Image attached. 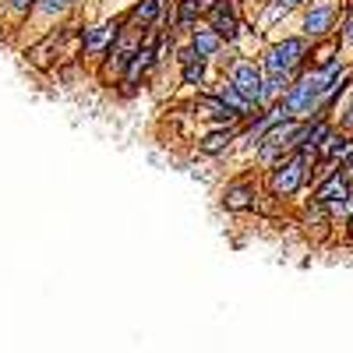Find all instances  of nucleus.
<instances>
[{
	"mask_svg": "<svg viewBox=\"0 0 353 353\" xmlns=\"http://www.w3.org/2000/svg\"><path fill=\"white\" fill-rule=\"evenodd\" d=\"M279 103H283L286 117H297V121H314L318 106H321V81H318V74H304L297 85H286V92H283Z\"/></svg>",
	"mask_w": 353,
	"mask_h": 353,
	"instance_id": "1",
	"label": "nucleus"
},
{
	"mask_svg": "<svg viewBox=\"0 0 353 353\" xmlns=\"http://www.w3.org/2000/svg\"><path fill=\"white\" fill-rule=\"evenodd\" d=\"M314 159V149H293V156L290 159H279L276 163V170H272V194H279V198H286V194H293L301 184H304V173H307V163Z\"/></svg>",
	"mask_w": 353,
	"mask_h": 353,
	"instance_id": "2",
	"label": "nucleus"
},
{
	"mask_svg": "<svg viewBox=\"0 0 353 353\" xmlns=\"http://www.w3.org/2000/svg\"><path fill=\"white\" fill-rule=\"evenodd\" d=\"M307 57V43L304 39H283L276 43L261 61V74H293Z\"/></svg>",
	"mask_w": 353,
	"mask_h": 353,
	"instance_id": "3",
	"label": "nucleus"
},
{
	"mask_svg": "<svg viewBox=\"0 0 353 353\" xmlns=\"http://www.w3.org/2000/svg\"><path fill=\"white\" fill-rule=\"evenodd\" d=\"M205 14H209V28L226 39V43H237L241 36V18H237V0H212L209 8H205Z\"/></svg>",
	"mask_w": 353,
	"mask_h": 353,
	"instance_id": "4",
	"label": "nucleus"
},
{
	"mask_svg": "<svg viewBox=\"0 0 353 353\" xmlns=\"http://www.w3.org/2000/svg\"><path fill=\"white\" fill-rule=\"evenodd\" d=\"M159 57H163V46H156V39H145V43L134 50V57L128 61V68H124V85H128V88L138 85V78H145V74L159 64Z\"/></svg>",
	"mask_w": 353,
	"mask_h": 353,
	"instance_id": "5",
	"label": "nucleus"
},
{
	"mask_svg": "<svg viewBox=\"0 0 353 353\" xmlns=\"http://www.w3.org/2000/svg\"><path fill=\"white\" fill-rule=\"evenodd\" d=\"M230 85L244 92L254 106H258V96H261V68H254L251 61H237L230 68Z\"/></svg>",
	"mask_w": 353,
	"mask_h": 353,
	"instance_id": "6",
	"label": "nucleus"
},
{
	"mask_svg": "<svg viewBox=\"0 0 353 353\" xmlns=\"http://www.w3.org/2000/svg\"><path fill=\"white\" fill-rule=\"evenodd\" d=\"M332 25H336V8L332 4H318L304 14V32L307 36H325Z\"/></svg>",
	"mask_w": 353,
	"mask_h": 353,
	"instance_id": "7",
	"label": "nucleus"
},
{
	"mask_svg": "<svg viewBox=\"0 0 353 353\" xmlns=\"http://www.w3.org/2000/svg\"><path fill=\"white\" fill-rule=\"evenodd\" d=\"M346 198H350V181L339 173V176H329V184L318 191V198H314V201H318V205H332V209L339 212L343 205H346Z\"/></svg>",
	"mask_w": 353,
	"mask_h": 353,
	"instance_id": "8",
	"label": "nucleus"
},
{
	"mask_svg": "<svg viewBox=\"0 0 353 353\" xmlns=\"http://www.w3.org/2000/svg\"><path fill=\"white\" fill-rule=\"evenodd\" d=\"M219 103L233 113V117H237V121H248V117H251V110H254V103L244 96V92H237V88H233L230 81L219 88Z\"/></svg>",
	"mask_w": 353,
	"mask_h": 353,
	"instance_id": "9",
	"label": "nucleus"
},
{
	"mask_svg": "<svg viewBox=\"0 0 353 353\" xmlns=\"http://www.w3.org/2000/svg\"><path fill=\"white\" fill-rule=\"evenodd\" d=\"M201 61H212V57L219 53V46H223V39L212 32V28H191V43H188Z\"/></svg>",
	"mask_w": 353,
	"mask_h": 353,
	"instance_id": "10",
	"label": "nucleus"
},
{
	"mask_svg": "<svg viewBox=\"0 0 353 353\" xmlns=\"http://www.w3.org/2000/svg\"><path fill=\"white\" fill-rule=\"evenodd\" d=\"M237 128H223V131H212L209 138H205L201 145H198V152L201 156H219V152H226L230 149V141H237Z\"/></svg>",
	"mask_w": 353,
	"mask_h": 353,
	"instance_id": "11",
	"label": "nucleus"
},
{
	"mask_svg": "<svg viewBox=\"0 0 353 353\" xmlns=\"http://www.w3.org/2000/svg\"><path fill=\"white\" fill-rule=\"evenodd\" d=\"M113 36H117V25H92V28H85V32H81V50H85V53H96V50H103Z\"/></svg>",
	"mask_w": 353,
	"mask_h": 353,
	"instance_id": "12",
	"label": "nucleus"
},
{
	"mask_svg": "<svg viewBox=\"0 0 353 353\" xmlns=\"http://www.w3.org/2000/svg\"><path fill=\"white\" fill-rule=\"evenodd\" d=\"M163 8H166V0H141V4H134V11L128 14V21L131 25H156Z\"/></svg>",
	"mask_w": 353,
	"mask_h": 353,
	"instance_id": "13",
	"label": "nucleus"
},
{
	"mask_svg": "<svg viewBox=\"0 0 353 353\" xmlns=\"http://www.w3.org/2000/svg\"><path fill=\"white\" fill-rule=\"evenodd\" d=\"M350 149H353V141H346V138H339V134H325V138H321V159H325V163H343L346 156H350Z\"/></svg>",
	"mask_w": 353,
	"mask_h": 353,
	"instance_id": "14",
	"label": "nucleus"
},
{
	"mask_svg": "<svg viewBox=\"0 0 353 353\" xmlns=\"http://www.w3.org/2000/svg\"><path fill=\"white\" fill-rule=\"evenodd\" d=\"M212 0H181V8H176V28H191L198 21V14H205V8H209Z\"/></svg>",
	"mask_w": 353,
	"mask_h": 353,
	"instance_id": "15",
	"label": "nucleus"
},
{
	"mask_svg": "<svg viewBox=\"0 0 353 353\" xmlns=\"http://www.w3.org/2000/svg\"><path fill=\"white\" fill-rule=\"evenodd\" d=\"M251 198H254V188H251V184H233V188H226V194H223L226 209H248Z\"/></svg>",
	"mask_w": 353,
	"mask_h": 353,
	"instance_id": "16",
	"label": "nucleus"
},
{
	"mask_svg": "<svg viewBox=\"0 0 353 353\" xmlns=\"http://www.w3.org/2000/svg\"><path fill=\"white\" fill-rule=\"evenodd\" d=\"M181 78H184V85H201L205 81V61H201V57L181 64Z\"/></svg>",
	"mask_w": 353,
	"mask_h": 353,
	"instance_id": "17",
	"label": "nucleus"
},
{
	"mask_svg": "<svg viewBox=\"0 0 353 353\" xmlns=\"http://www.w3.org/2000/svg\"><path fill=\"white\" fill-rule=\"evenodd\" d=\"M71 4H78V0H36V11H39L43 18H53V14L68 11Z\"/></svg>",
	"mask_w": 353,
	"mask_h": 353,
	"instance_id": "18",
	"label": "nucleus"
},
{
	"mask_svg": "<svg viewBox=\"0 0 353 353\" xmlns=\"http://www.w3.org/2000/svg\"><path fill=\"white\" fill-rule=\"evenodd\" d=\"M8 8H11L14 14H28V11L36 8V0H8Z\"/></svg>",
	"mask_w": 353,
	"mask_h": 353,
	"instance_id": "19",
	"label": "nucleus"
},
{
	"mask_svg": "<svg viewBox=\"0 0 353 353\" xmlns=\"http://www.w3.org/2000/svg\"><path fill=\"white\" fill-rule=\"evenodd\" d=\"M343 176H346V181H353V149H350V156L343 163Z\"/></svg>",
	"mask_w": 353,
	"mask_h": 353,
	"instance_id": "20",
	"label": "nucleus"
},
{
	"mask_svg": "<svg viewBox=\"0 0 353 353\" xmlns=\"http://www.w3.org/2000/svg\"><path fill=\"white\" fill-rule=\"evenodd\" d=\"M343 128H353V106H350V113L343 117Z\"/></svg>",
	"mask_w": 353,
	"mask_h": 353,
	"instance_id": "21",
	"label": "nucleus"
},
{
	"mask_svg": "<svg viewBox=\"0 0 353 353\" xmlns=\"http://www.w3.org/2000/svg\"><path fill=\"white\" fill-rule=\"evenodd\" d=\"M346 43H353V25L346 28Z\"/></svg>",
	"mask_w": 353,
	"mask_h": 353,
	"instance_id": "22",
	"label": "nucleus"
}]
</instances>
